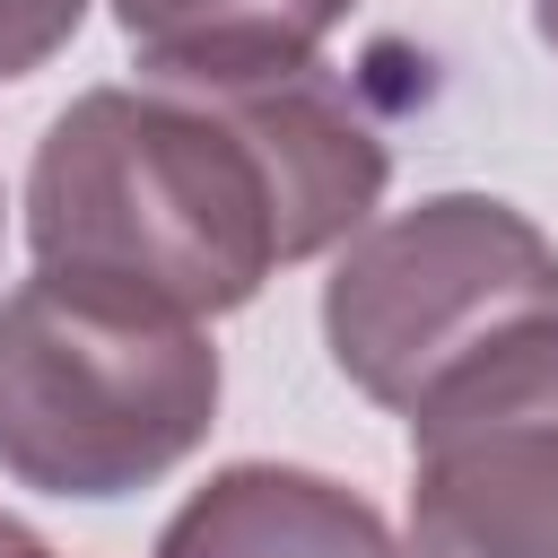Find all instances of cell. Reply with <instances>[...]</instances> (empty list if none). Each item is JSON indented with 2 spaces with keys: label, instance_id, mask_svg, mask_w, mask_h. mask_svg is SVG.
<instances>
[{
  "label": "cell",
  "instance_id": "cell-1",
  "mask_svg": "<svg viewBox=\"0 0 558 558\" xmlns=\"http://www.w3.org/2000/svg\"><path fill=\"white\" fill-rule=\"evenodd\" d=\"M384 201V140L340 78H140L52 113L26 235L52 279L166 305H244L279 262L349 244Z\"/></svg>",
  "mask_w": 558,
  "mask_h": 558
},
{
  "label": "cell",
  "instance_id": "cell-2",
  "mask_svg": "<svg viewBox=\"0 0 558 558\" xmlns=\"http://www.w3.org/2000/svg\"><path fill=\"white\" fill-rule=\"evenodd\" d=\"M218 410L201 323L35 270L0 305V471L44 497H122L174 471Z\"/></svg>",
  "mask_w": 558,
  "mask_h": 558
},
{
  "label": "cell",
  "instance_id": "cell-3",
  "mask_svg": "<svg viewBox=\"0 0 558 558\" xmlns=\"http://www.w3.org/2000/svg\"><path fill=\"white\" fill-rule=\"evenodd\" d=\"M549 314L558 244L488 192H436L418 209L366 218L323 279L331 366L384 410H418Z\"/></svg>",
  "mask_w": 558,
  "mask_h": 558
},
{
  "label": "cell",
  "instance_id": "cell-4",
  "mask_svg": "<svg viewBox=\"0 0 558 558\" xmlns=\"http://www.w3.org/2000/svg\"><path fill=\"white\" fill-rule=\"evenodd\" d=\"M410 558H558V314L410 410Z\"/></svg>",
  "mask_w": 558,
  "mask_h": 558
},
{
  "label": "cell",
  "instance_id": "cell-5",
  "mask_svg": "<svg viewBox=\"0 0 558 558\" xmlns=\"http://www.w3.org/2000/svg\"><path fill=\"white\" fill-rule=\"evenodd\" d=\"M157 558H401V549L357 488L288 462H235L174 506Z\"/></svg>",
  "mask_w": 558,
  "mask_h": 558
},
{
  "label": "cell",
  "instance_id": "cell-6",
  "mask_svg": "<svg viewBox=\"0 0 558 558\" xmlns=\"http://www.w3.org/2000/svg\"><path fill=\"white\" fill-rule=\"evenodd\" d=\"M357 0H113L148 78H279L323 52Z\"/></svg>",
  "mask_w": 558,
  "mask_h": 558
},
{
  "label": "cell",
  "instance_id": "cell-7",
  "mask_svg": "<svg viewBox=\"0 0 558 558\" xmlns=\"http://www.w3.org/2000/svg\"><path fill=\"white\" fill-rule=\"evenodd\" d=\"M78 17H87V0H0V78L44 70L78 35Z\"/></svg>",
  "mask_w": 558,
  "mask_h": 558
},
{
  "label": "cell",
  "instance_id": "cell-8",
  "mask_svg": "<svg viewBox=\"0 0 558 558\" xmlns=\"http://www.w3.org/2000/svg\"><path fill=\"white\" fill-rule=\"evenodd\" d=\"M0 558H52V549H44L26 523H9V514H0Z\"/></svg>",
  "mask_w": 558,
  "mask_h": 558
},
{
  "label": "cell",
  "instance_id": "cell-9",
  "mask_svg": "<svg viewBox=\"0 0 558 558\" xmlns=\"http://www.w3.org/2000/svg\"><path fill=\"white\" fill-rule=\"evenodd\" d=\"M532 17H541V44L558 52V0H532Z\"/></svg>",
  "mask_w": 558,
  "mask_h": 558
}]
</instances>
